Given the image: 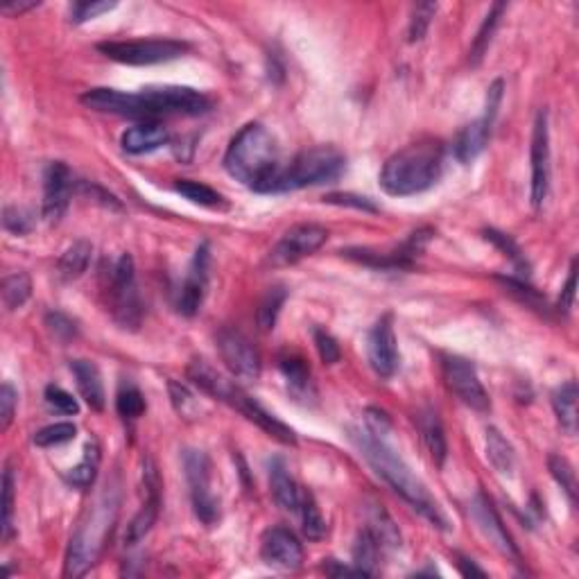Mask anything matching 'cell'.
I'll use <instances>...</instances> for the list:
<instances>
[{"mask_svg": "<svg viewBox=\"0 0 579 579\" xmlns=\"http://www.w3.org/2000/svg\"><path fill=\"white\" fill-rule=\"evenodd\" d=\"M351 441L360 450V455L370 462V467L410 504L412 510H416L428 523H432V528L449 530V519L441 512L440 503L430 495L423 482L394 450V446L389 444V434H374L367 428H355L351 430Z\"/></svg>", "mask_w": 579, "mask_h": 579, "instance_id": "obj_1", "label": "cell"}, {"mask_svg": "<svg viewBox=\"0 0 579 579\" xmlns=\"http://www.w3.org/2000/svg\"><path fill=\"white\" fill-rule=\"evenodd\" d=\"M225 168L236 182L252 188V191L274 192L276 179L283 170L274 136L261 122L245 125L229 143V150L225 155Z\"/></svg>", "mask_w": 579, "mask_h": 579, "instance_id": "obj_2", "label": "cell"}, {"mask_svg": "<svg viewBox=\"0 0 579 579\" xmlns=\"http://www.w3.org/2000/svg\"><path fill=\"white\" fill-rule=\"evenodd\" d=\"M441 170L444 147L437 140H421L385 161L380 170V188L394 197L419 195L437 183Z\"/></svg>", "mask_w": 579, "mask_h": 579, "instance_id": "obj_3", "label": "cell"}, {"mask_svg": "<svg viewBox=\"0 0 579 579\" xmlns=\"http://www.w3.org/2000/svg\"><path fill=\"white\" fill-rule=\"evenodd\" d=\"M116 516L118 491L107 486L98 503L89 510V519L77 528V532L70 539L68 552H66V577H82L95 564V559H98L100 552L107 546L109 537H111Z\"/></svg>", "mask_w": 579, "mask_h": 579, "instance_id": "obj_4", "label": "cell"}, {"mask_svg": "<svg viewBox=\"0 0 579 579\" xmlns=\"http://www.w3.org/2000/svg\"><path fill=\"white\" fill-rule=\"evenodd\" d=\"M344 168L346 159L337 147L317 145V147L297 155L290 165H283L276 179L274 192L299 191L306 186H322V183L335 182L344 173Z\"/></svg>", "mask_w": 579, "mask_h": 579, "instance_id": "obj_5", "label": "cell"}, {"mask_svg": "<svg viewBox=\"0 0 579 579\" xmlns=\"http://www.w3.org/2000/svg\"><path fill=\"white\" fill-rule=\"evenodd\" d=\"M109 310H111L113 319L120 324L122 328H138L140 319H143V306H140L138 285H136V270L134 258L129 254H122L111 267L109 274Z\"/></svg>", "mask_w": 579, "mask_h": 579, "instance_id": "obj_6", "label": "cell"}, {"mask_svg": "<svg viewBox=\"0 0 579 579\" xmlns=\"http://www.w3.org/2000/svg\"><path fill=\"white\" fill-rule=\"evenodd\" d=\"M188 43L174 39H136V41H104L98 50L109 59L127 66H152L179 59L188 52Z\"/></svg>", "mask_w": 579, "mask_h": 579, "instance_id": "obj_7", "label": "cell"}, {"mask_svg": "<svg viewBox=\"0 0 579 579\" xmlns=\"http://www.w3.org/2000/svg\"><path fill=\"white\" fill-rule=\"evenodd\" d=\"M183 468L186 480L191 486V500L195 516L206 525L213 528L220 521V500L210 489V459L204 450H186L183 453Z\"/></svg>", "mask_w": 579, "mask_h": 579, "instance_id": "obj_8", "label": "cell"}, {"mask_svg": "<svg viewBox=\"0 0 579 579\" xmlns=\"http://www.w3.org/2000/svg\"><path fill=\"white\" fill-rule=\"evenodd\" d=\"M441 374L444 383L464 405H468L476 412H489L491 401L486 394L485 385L480 383L476 365L471 360L459 358V355H444L441 358Z\"/></svg>", "mask_w": 579, "mask_h": 579, "instance_id": "obj_9", "label": "cell"}, {"mask_svg": "<svg viewBox=\"0 0 579 579\" xmlns=\"http://www.w3.org/2000/svg\"><path fill=\"white\" fill-rule=\"evenodd\" d=\"M140 98L155 116H200L210 109V100L191 86H147Z\"/></svg>", "mask_w": 579, "mask_h": 579, "instance_id": "obj_10", "label": "cell"}, {"mask_svg": "<svg viewBox=\"0 0 579 579\" xmlns=\"http://www.w3.org/2000/svg\"><path fill=\"white\" fill-rule=\"evenodd\" d=\"M326 240L328 231L322 225H313V222L297 225L281 236V240L270 252V263L279 267L295 265L301 258L313 256L315 252H319L326 245Z\"/></svg>", "mask_w": 579, "mask_h": 579, "instance_id": "obj_11", "label": "cell"}, {"mask_svg": "<svg viewBox=\"0 0 579 579\" xmlns=\"http://www.w3.org/2000/svg\"><path fill=\"white\" fill-rule=\"evenodd\" d=\"M218 351H220L222 362L227 370L240 380H256L261 376V353L252 344L249 337H245L234 328H222L218 333Z\"/></svg>", "mask_w": 579, "mask_h": 579, "instance_id": "obj_12", "label": "cell"}, {"mask_svg": "<svg viewBox=\"0 0 579 579\" xmlns=\"http://www.w3.org/2000/svg\"><path fill=\"white\" fill-rule=\"evenodd\" d=\"M530 161H532V182H530V197L534 209H541L550 191V127H548V111L541 109L534 118L532 147H530Z\"/></svg>", "mask_w": 579, "mask_h": 579, "instance_id": "obj_13", "label": "cell"}, {"mask_svg": "<svg viewBox=\"0 0 579 579\" xmlns=\"http://www.w3.org/2000/svg\"><path fill=\"white\" fill-rule=\"evenodd\" d=\"M222 401L229 403L231 407H236V410H238L243 416H247V419L252 421V423H256L263 432L270 434L272 440L281 441V444H288V446L297 444L295 430L288 428V425H285L283 421L276 419L274 414H270V412H267L261 403L254 401V398L249 396L243 387H238L236 383L229 385V389H227V394Z\"/></svg>", "mask_w": 579, "mask_h": 579, "instance_id": "obj_14", "label": "cell"}, {"mask_svg": "<svg viewBox=\"0 0 579 579\" xmlns=\"http://www.w3.org/2000/svg\"><path fill=\"white\" fill-rule=\"evenodd\" d=\"M77 183L73 173L61 161H52L43 174V218L48 225H57L64 218L70 204V197L76 192Z\"/></svg>", "mask_w": 579, "mask_h": 579, "instance_id": "obj_15", "label": "cell"}, {"mask_svg": "<svg viewBox=\"0 0 579 579\" xmlns=\"http://www.w3.org/2000/svg\"><path fill=\"white\" fill-rule=\"evenodd\" d=\"M367 351H370V365L380 379H392L398 371V355L396 335H394L392 315H383L379 322L371 326L370 340H367Z\"/></svg>", "mask_w": 579, "mask_h": 579, "instance_id": "obj_16", "label": "cell"}, {"mask_svg": "<svg viewBox=\"0 0 579 579\" xmlns=\"http://www.w3.org/2000/svg\"><path fill=\"white\" fill-rule=\"evenodd\" d=\"M143 486H145V503H143V507H140L138 514H136L134 519H131V523L127 525V532H125V541L129 543V546L138 543L145 534L155 528L156 519H159L161 477H159V471H156V467L152 459H145Z\"/></svg>", "mask_w": 579, "mask_h": 579, "instance_id": "obj_17", "label": "cell"}, {"mask_svg": "<svg viewBox=\"0 0 579 579\" xmlns=\"http://www.w3.org/2000/svg\"><path fill=\"white\" fill-rule=\"evenodd\" d=\"M471 514H473V519H476L477 528L482 530V534H485V537L494 543L495 550L503 552L507 559H514L516 564H519L521 552H519V548H516L514 539H512V534L507 532V528L503 525V519H500L498 512H495L494 503H491V500L486 498L482 491L476 495V498H473Z\"/></svg>", "mask_w": 579, "mask_h": 579, "instance_id": "obj_18", "label": "cell"}, {"mask_svg": "<svg viewBox=\"0 0 579 579\" xmlns=\"http://www.w3.org/2000/svg\"><path fill=\"white\" fill-rule=\"evenodd\" d=\"M82 104L98 113L125 118H152L150 107L145 104L140 94H122L116 89H91L82 95Z\"/></svg>", "mask_w": 579, "mask_h": 579, "instance_id": "obj_19", "label": "cell"}, {"mask_svg": "<svg viewBox=\"0 0 579 579\" xmlns=\"http://www.w3.org/2000/svg\"><path fill=\"white\" fill-rule=\"evenodd\" d=\"M209 265H210L209 245L201 243L200 247H197L195 256H192L186 281L182 283V290H179V297H177V310L182 315H186V317H192V315L200 310L201 301H204L206 285H209Z\"/></svg>", "mask_w": 579, "mask_h": 579, "instance_id": "obj_20", "label": "cell"}, {"mask_svg": "<svg viewBox=\"0 0 579 579\" xmlns=\"http://www.w3.org/2000/svg\"><path fill=\"white\" fill-rule=\"evenodd\" d=\"M261 557L274 568L297 570L304 564V548L290 530L272 528L263 534Z\"/></svg>", "mask_w": 579, "mask_h": 579, "instance_id": "obj_21", "label": "cell"}, {"mask_svg": "<svg viewBox=\"0 0 579 579\" xmlns=\"http://www.w3.org/2000/svg\"><path fill=\"white\" fill-rule=\"evenodd\" d=\"M491 129H494V120L486 116L477 118L471 125L464 127L453 143L455 159H458L459 164H471V161H476L477 156L485 152L486 143H489Z\"/></svg>", "mask_w": 579, "mask_h": 579, "instance_id": "obj_22", "label": "cell"}, {"mask_svg": "<svg viewBox=\"0 0 579 579\" xmlns=\"http://www.w3.org/2000/svg\"><path fill=\"white\" fill-rule=\"evenodd\" d=\"M170 134L159 122H140L122 131L120 145L127 155H147L168 145Z\"/></svg>", "mask_w": 579, "mask_h": 579, "instance_id": "obj_23", "label": "cell"}, {"mask_svg": "<svg viewBox=\"0 0 579 579\" xmlns=\"http://www.w3.org/2000/svg\"><path fill=\"white\" fill-rule=\"evenodd\" d=\"M270 489L272 495H274L276 504L285 512H297L301 503V494L304 491L299 489V485L295 482V477L290 476L288 467H285L283 459H272L270 462Z\"/></svg>", "mask_w": 579, "mask_h": 579, "instance_id": "obj_24", "label": "cell"}, {"mask_svg": "<svg viewBox=\"0 0 579 579\" xmlns=\"http://www.w3.org/2000/svg\"><path fill=\"white\" fill-rule=\"evenodd\" d=\"M70 371L76 376L77 389H80L82 398L89 403L91 410L102 412L107 396H104V385L102 379H100L98 367L94 362H89V360H73L70 362Z\"/></svg>", "mask_w": 579, "mask_h": 579, "instance_id": "obj_25", "label": "cell"}, {"mask_svg": "<svg viewBox=\"0 0 579 579\" xmlns=\"http://www.w3.org/2000/svg\"><path fill=\"white\" fill-rule=\"evenodd\" d=\"M416 425H419L421 440H423L432 462L437 467H441L446 462V455H449V444H446V434L444 428H441L440 414L430 410V407H425V410H421L416 414Z\"/></svg>", "mask_w": 579, "mask_h": 579, "instance_id": "obj_26", "label": "cell"}, {"mask_svg": "<svg viewBox=\"0 0 579 579\" xmlns=\"http://www.w3.org/2000/svg\"><path fill=\"white\" fill-rule=\"evenodd\" d=\"M552 407L566 434L577 432V383L568 380L552 394Z\"/></svg>", "mask_w": 579, "mask_h": 579, "instance_id": "obj_27", "label": "cell"}, {"mask_svg": "<svg viewBox=\"0 0 579 579\" xmlns=\"http://www.w3.org/2000/svg\"><path fill=\"white\" fill-rule=\"evenodd\" d=\"M279 370L288 380L290 389L295 394H313V380H310V367L306 360L297 353H283L279 358Z\"/></svg>", "mask_w": 579, "mask_h": 579, "instance_id": "obj_28", "label": "cell"}, {"mask_svg": "<svg viewBox=\"0 0 579 579\" xmlns=\"http://www.w3.org/2000/svg\"><path fill=\"white\" fill-rule=\"evenodd\" d=\"M91 254H94V247H91L89 240H77V243L70 245L64 252V256L57 263V272L64 281H76L80 279L86 272L91 263Z\"/></svg>", "mask_w": 579, "mask_h": 579, "instance_id": "obj_29", "label": "cell"}, {"mask_svg": "<svg viewBox=\"0 0 579 579\" xmlns=\"http://www.w3.org/2000/svg\"><path fill=\"white\" fill-rule=\"evenodd\" d=\"M486 458H489L491 467L503 476H512L514 471L516 453L498 428L486 430Z\"/></svg>", "mask_w": 579, "mask_h": 579, "instance_id": "obj_30", "label": "cell"}, {"mask_svg": "<svg viewBox=\"0 0 579 579\" xmlns=\"http://www.w3.org/2000/svg\"><path fill=\"white\" fill-rule=\"evenodd\" d=\"M380 555V541L376 539V534L370 528L362 530L355 539L353 546V564L360 570V575H376V566H379Z\"/></svg>", "mask_w": 579, "mask_h": 579, "instance_id": "obj_31", "label": "cell"}, {"mask_svg": "<svg viewBox=\"0 0 579 579\" xmlns=\"http://www.w3.org/2000/svg\"><path fill=\"white\" fill-rule=\"evenodd\" d=\"M98 467H100V446L95 440H89L85 449V459L77 464L76 468H70L66 473V482L70 486H76V489H89L91 485L95 482V476H98Z\"/></svg>", "mask_w": 579, "mask_h": 579, "instance_id": "obj_32", "label": "cell"}, {"mask_svg": "<svg viewBox=\"0 0 579 579\" xmlns=\"http://www.w3.org/2000/svg\"><path fill=\"white\" fill-rule=\"evenodd\" d=\"M504 10H507V3H494V5H491V10H489V14H486L485 21H482V25H480V30H477L476 39H473L471 55H468V59H471L473 66L480 64L482 57H485L486 50H489L491 39H494L495 28H498L500 16H503Z\"/></svg>", "mask_w": 579, "mask_h": 579, "instance_id": "obj_33", "label": "cell"}, {"mask_svg": "<svg viewBox=\"0 0 579 579\" xmlns=\"http://www.w3.org/2000/svg\"><path fill=\"white\" fill-rule=\"evenodd\" d=\"M297 512L301 514V528H304V534L308 537V541H322L326 537V521H324L313 494H308V491L301 494V503Z\"/></svg>", "mask_w": 579, "mask_h": 579, "instance_id": "obj_34", "label": "cell"}, {"mask_svg": "<svg viewBox=\"0 0 579 579\" xmlns=\"http://www.w3.org/2000/svg\"><path fill=\"white\" fill-rule=\"evenodd\" d=\"M30 295H32V281L25 272L5 276V281H3V304H5L7 310L23 308Z\"/></svg>", "mask_w": 579, "mask_h": 579, "instance_id": "obj_35", "label": "cell"}, {"mask_svg": "<svg viewBox=\"0 0 579 579\" xmlns=\"http://www.w3.org/2000/svg\"><path fill=\"white\" fill-rule=\"evenodd\" d=\"M116 407H118V414H120L125 421L140 419V416H143V412H145L143 392H140V389L136 387L134 383L125 380V383L120 385V389H118Z\"/></svg>", "mask_w": 579, "mask_h": 579, "instance_id": "obj_36", "label": "cell"}, {"mask_svg": "<svg viewBox=\"0 0 579 579\" xmlns=\"http://www.w3.org/2000/svg\"><path fill=\"white\" fill-rule=\"evenodd\" d=\"M285 299H288V290L285 288H272L265 295V299L261 301V308H258V328L261 331H272L279 319L281 308H283Z\"/></svg>", "mask_w": 579, "mask_h": 579, "instance_id": "obj_37", "label": "cell"}, {"mask_svg": "<svg viewBox=\"0 0 579 579\" xmlns=\"http://www.w3.org/2000/svg\"><path fill=\"white\" fill-rule=\"evenodd\" d=\"M174 191H177L179 195L186 197L188 201H192V204H200V206L222 204L220 192L213 191V188H209L206 183L191 182V179H179V182L174 183Z\"/></svg>", "mask_w": 579, "mask_h": 579, "instance_id": "obj_38", "label": "cell"}, {"mask_svg": "<svg viewBox=\"0 0 579 579\" xmlns=\"http://www.w3.org/2000/svg\"><path fill=\"white\" fill-rule=\"evenodd\" d=\"M548 468H550L552 477L561 485V489L566 491L570 504L577 503V476H575L568 459L561 458V455H550V458H548Z\"/></svg>", "mask_w": 579, "mask_h": 579, "instance_id": "obj_39", "label": "cell"}, {"mask_svg": "<svg viewBox=\"0 0 579 579\" xmlns=\"http://www.w3.org/2000/svg\"><path fill=\"white\" fill-rule=\"evenodd\" d=\"M76 425L70 423V421H61V423H52L39 430V432L34 434V444L41 446V449H50V446H59L70 440H76Z\"/></svg>", "mask_w": 579, "mask_h": 579, "instance_id": "obj_40", "label": "cell"}, {"mask_svg": "<svg viewBox=\"0 0 579 579\" xmlns=\"http://www.w3.org/2000/svg\"><path fill=\"white\" fill-rule=\"evenodd\" d=\"M12 516H14V471L7 467L3 473V521H0L5 543L12 539Z\"/></svg>", "mask_w": 579, "mask_h": 579, "instance_id": "obj_41", "label": "cell"}, {"mask_svg": "<svg viewBox=\"0 0 579 579\" xmlns=\"http://www.w3.org/2000/svg\"><path fill=\"white\" fill-rule=\"evenodd\" d=\"M434 14H437V3H416V5L412 7L410 30H407L412 43L421 41V39L425 37V32H428L430 28V21L434 19Z\"/></svg>", "mask_w": 579, "mask_h": 579, "instance_id": "obj_42", "label": "cell"}, {"mask_svg": "<svg viewBox=\"0 0 579 579\" xmlns=\"http://www.w3.org/2000/svg\"><path fill=\"white\" fill-rule=\"evenodd\" d=\"M485 238L489 240V243H494L495 247L504 254V256H510L512 261H514V265L519 267V270H525V274H528V261H525L523 252H521L519 245H516L510 236H504V234H500V231H494V229H486Z\"/></svg>", "mask_w": 579, "mask_h": 579, "instance_id": "obj_43", "label": "cell"}, {"mask_svg": "<svg viewBox=\"0 0 579 579\" xmlns=\"http://www.w3.org/2000/svg\"><path fill=\"white\" fill-rule=\"evenodd\" d=\"M46 326H48V331H50L52 335H55L59 342L76 340L77 333H80V328H77L76 319H70L68 315L59 313V310H55V313L46 315Z\"/></svg>", "mask_w": 579, "mask_h": 579, "instance_id": "obj_44", "label": "cell"}, {"mask_svg": "<svg viewBox=\"0 0 579 579\" xmlns=\"http://www.w3.org/2000/svg\"><path fill=\"white\" fill-rule=\"evenodd\" d=\"M118 3H109V0H94V3H76L70 7V21L73 23H85V21L98 19L100 14L116 10Z\"/></svg>", "mask_w": 579, "mask_h": 579, "instance_id": "obj_45", "label": "cell"}, {"mask_svg": "<svg viewBox=\"0 0 579 579\" xmlns=\"http://www.w3.org/2000/svg\"><path fill=\"white\" fill-rule=\"evenodd\" d=\"M32 215L25 209H19V206H7L3 210V227H5L10 234L14 236H25L32 231Z\"/></svg>", "mask_w": 579, "mask_h": 579, "instance_id": "obj_46", "label": "cell"}, {"mask_svg": "<svg viewBox=\"0 0 579 579\" xmlns=\"http://www.w3.org/2000/svg\"><path fill=\"white\" fill-rule=\"evenodd\" d=\"M46 403L52 407V410L59 412V414H66V416H73L80 412V405H77V401L73 398V394H68L66 389L57 387V385H48L46 387Z\"/></svg>", "mask_w": 579, "mask_h": 579, "instance_id": "obj_47", "label": "cell"}, {"mask_svg": "<svg viewBox=\"0 0 579 579\" xmlns=\"http://www.w3.org/2000/svg\"><path fill=\"white\" fill-rule=\"evenodd\" d=\"M168 389H170V398H173L174 410H177L182 416H186V419H191V416L197 412V401L191 394V389H188L186 385L177 383V380H170Z\"/></svg>", "mask_w": 579, "mask_h": 579, "instance_id": "obj_48", "label": "cell"}, {"mask_svg": "<svg viewBox=\"0 0 579 579\" xmlns=\"http://www.w3.org/2000/svg\"><path fill=\"white\" fill-rule=\"evenodd\" d=\"M313 337H315V346H317V353H319V358H322V362H326V365H335V362H340V358H342L340 344H337L335 337H333L331 333L322 331V328H315Z\"/></svg>", "mask_w": 579, "mask_h": 579, "instance_id": "obj_49", "label": "cell"}, {"mask_svg": "<svg viewBox=\"0 0 579 579\" xmlns=\"http://www.w3.org/2000/svg\"><path fill=\"white\" fill-rule=\"evenodd\" d=\"M16 401H19L16 389L12 387L10 383H3V387H0V430H3V432L10 428L12 419H14Z\"/></svg>", "mask_w": 579, "mask_h": 579, "instance_id": "obj_50", "label": "cell"}, {"mask_svg": "<svg viewBox=\"0 0 579 579\" xmlns=\"http://www.w3.org/2000/svg\"><path fill=\"white\" fill-rule=\"evenodd\" d=\"M77 191L85 192V195H89L91 200L98 201L100 206H104V209H111V210H122L120 201L116 200V197L111 195V192H107L104 188L95 186V183H89V182H77Z\"/></svg>", "mask_w": 579, "mask_h": 579, "instance_id": "obj_51", "label": "cell"}, {"mask_svg": "<svg viewBox=\"0 0 579 579\" xmlns=\"http://www.w3.org/2000/svg\"><path fill=\"white\" fill-rule=\"evenodd\" d=\"M324 201L328 204H337V206H353L358 210H370V213H376L379 206L370 200V197H358V195H349V192H340V195H326Z\"/></svg>", "mask_w": 579, "mask_h": 579, "instance_id": "obj_52", "label": "cell"}, {"mask_svg": "<svg viewBox=\"0 0 579 579\" xmlns=\"http://www.w3.org/2000/svg\"><path fill=\"white\" fill-rule=\"evenodd\" d=\"M575 285H577V263H573V267H570L568 281H566L564 290H561L559 310H564V313H568V310L573 308V304H575Z\"/></svg>", "mask_w": 579, "mask_h": 579, "instance_id": "obj_53", "label": "cell"}, {"mask_svg": "<svg viewBox=\"0 0 579 579\" xmlns=\"http://www.w3.org/2000/svg\"><path fill=\"white\" fill-rule=\"evenodd\" d=\"M34 7H39L37 0H28V3H21V0H10V3H5V5H3V14L19 16V14H23V12L34 10Z\"/></svg>", "mask_w": 579, "mask_h": 579, "instance_id": "obj_54", "label": "cell"}, {"mask_svg": "<svg viewBox=\"0 0 579 579\" xmlns=\"http://www.w3.org/2000/svg\"><path fill=\"white\" fill-rule=\"evenodd\" d=\"M324 570H326V575H333V577H342V575H360V570L355 568H349V566H340L335 559H328L326 566H324Z\"/></svg>", "mask_w": 579, "mask_h": 579, "instance_id": "obj_55", "label": "cell"}, {"mask_svg": "<svg viewBox=\"0 0 579 579\" xmlns=\"http://www.w3.org/2000/svg\"><path fill=\"white\" fill-rule=\"evenodd\" d=\"M458 566H459V573H462V575H467V577H468V575H477V577H486V573H485V570H482V568H477V566H476V564H473V561H471V559H464V557H462V559H459V561H458Z\"/></svg>", "mask_w": 579, "mask_h": 579, "instance_id": "obj_56", "label": "cell"}]
</instances>
